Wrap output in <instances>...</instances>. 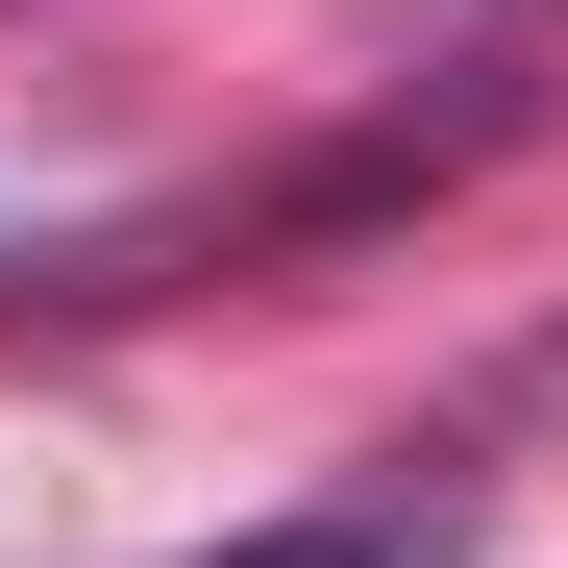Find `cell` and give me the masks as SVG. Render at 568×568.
I'll use <instances>...</instances> for the list:
<instances>
[{"label": "cell", "mask_w": 568, "mask_h": 568, "mask_svg": "<svg viewBox=\"0 0 568 568\" xmlns=\"http://www.w3.org/2000/svg\"><path fill=\"white\" fill-rule=\"evenodd\" d=\"M199 568H469V469H346V495H297V519H247V544H199Z\"/></svg>", "instance_id": "obj_1"}, {"label": "cell", "mask_w": 568, "mask_h": 568, "mask_svg": "<svg viewBox=\"0 0 568 568\" xmlns=\"http://www.w3.org/2000/svg\"><path fill=\"white\" fill-rule=\"evenodd\" d=\"M469 420H495V445H568V322H519V346H495V396H469Z\"/></svg>", "instance_id": "obj_2"}, {"label": "cell", "mask_w": 568, "mask_h": 568, "mask_svg": "<svg viewBox=\"0 0 568 568\" xmlns=\"http://www.w3.org/2000/svg\"><path fill=\"white\" fill-rule=\"evenodd\" d=\"M445 26H568V0H445Z\"/></svg>", "instance_id": "obj_3"}, {"label": "cell", "mask_w": 568, "mask_h": 568, "mask_svg": "<svg viewBox=\"0 0 568 568\" xmlns=\"http://www.w3.org/2000/svg\"><path fill=\"white\" fill-rule=\"evenodd\" d=\"M0 272H26V223H0Z\"/></svg>", "instance_id": "obj_4"}]
</instances>
